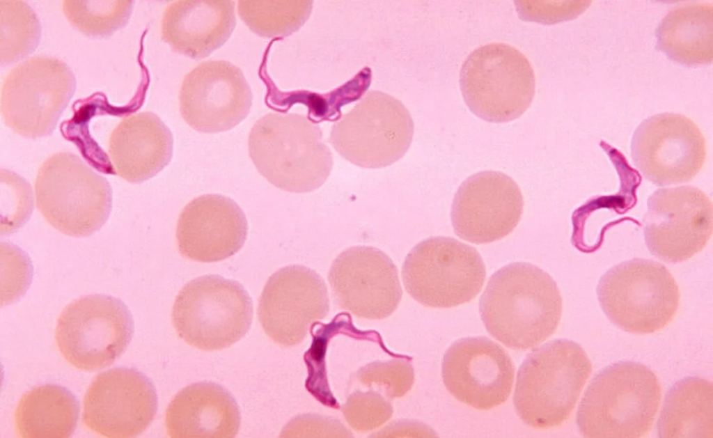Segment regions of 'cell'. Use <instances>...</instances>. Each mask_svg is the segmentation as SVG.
<instances>
[{
  "label": "cell",
  "mask_w": 713,
  "mask_h": 438,
  "mask_svg": "<svg viewBox=\"0 0 713 438\" xmlns=\"http://www.w3.org/2000/svg\"><path fill=\"white\" fill-rule=\"evenodd\" d=\"M424 428L419 423L409 420L393 421L370 437H409L424 435Z\"/></svg>",
  "instance_id": "cell-36"
},
{
  "label": "cell",
  "mask_w": 713,
  "mask_h": 438,
  "mask_svg": "<svg viewBox=\"0 0 713 438\" xmlns=\"http://www.w3.org/2000/svg\"><path fill=\"white\" fill-rule=\"evenodd\" d=\"M657 47L668 58L687 66L713 60V6L688 3L671 10L658 25Z\"/></svg>",
  "instance_id": "cell-25"
},
{
  "label": "cell",
  "mask_w": 713,
  "mask_h": 438,
  "mask_svg": "<svg viewBox=\"0 0 713 438\" xmlns=\"http://www.w3.org/2000/svg\"><path fill=\"white\" fill-rule=\"evenodd\" d=\"M460 84L470 111L492 123H506L530 107L535 88L533 69L526 56L505 43L473 50L460 71Z\"/></svg>",
  "instance_id": "cell-8"
},
{
  "label": "cell",
  "mask_w": 713,
  "mask_h": 438,
  "mask_svg": "<svg viewBox=\"0 0 713 438\" xmlns=\"http://www.w3.org/2000/svg\"><path fill=\"white\" fill-rule=\"evenodd\" d=\"M486 268L473 247L448 237H431L416 244L402 269L409 295L431 308H452L479 293Z\"/></svg>",
  "instance_id": "cell-9"
},
{
  "label": "cell",
  "mask_w": 713,
  "mask_h": 438,
  "mask_svg": "<svg viewBox=\"0 0 713 438\" xmlns=\"http://www.w3.org/2000/svg\"><path fill=\"white\" fill-rule=\"evenodd\" d=\"M248 148L258 172L275 187L290 192L318 189L332 169V155L320 127L298 114L263 116L250 131Z\"/></svg>",
  "instance_id": "cell-2"
},
{
  "label": "cell",
  "mask_w": 713,
  "mask_h": 438,
  "mask_svg": "<svg viewBox=\"0 0 713 438\" xmlns=\"http://www.w3.org/2000/svg\"><path fill=\"white\" fill-rule=\"evenodd\" d=\"M328 280L336 304L360 318L384 319L402 299L396 266L375 247L355 246L342 251L329 268Z\"/></svg>",
  "instance_id": "cell-17"
},
{
  "label": "cell",
  "mask_w": 713,
  "mask_h": 438,
  "mask_svg": "<svg viewBox=\"0 0 713 438\" xmlns=\"http://www.w3.org/2000/svg\"><path fill=\"white\" fill-rule=\"evenodd\" d=\"M134 321L120 299L106 295L81 297L59 315L55 338L64 359L75 368L96 370L110 366L127 349Z\"/></svg>",
  "instance_id": "cell-12"
},
{
  "label": "cell",
  "mask_w": 713,
  "mask_h": 438,
  "mask_svg": "<svg viewBox=\"0 0 713 438\" xmlns=\"http://www.w3.org/2000/svg\"><path fill=\"white\" fill-rule=\"evenodd\" d=\"M414 125L397 98L370 91L331 127L329 141L350 163L366 169L390 166L407 152Z\"/></svg>",
  "instance_id": "cell-10"
},
{
  "label": "cell",
  "mask_w": 713,
  "mask_h": 438,
  "mask_svg": "<svg viewBox=\"0 0 713 438\" xmlns=\"http://www.w3.org/2000/svg\"><path fill=\"white\" fill-rule=\"evenodd\" d=\"M0 60L2 65L14 63L31 54L41 36L38 17L26 2L0 1Z\"/></svg>",
  "instance_id": "cell-29"
},
{
  "label": "cell",
  "mask_w": 713,
  "mask_h": 438,
  "mask_svg": "<svg viewBox=\"0 0 713 438\" xmlns=\"http://www.w3.org/2000/svg\"><path fill=\"white\" fill-rule=\"evenodd\" d=\"M240 419L238 405L226 389L201 382L175 396L166 411L165 426L171 437H234Z\"/></svg>",
  "instance_id": "cell-24"
},
{
  "label": "cell",
  "mask_w": 713,
  "mask_h": 438,
  "mask_svg": "<svg viewBox=\"0 0 713 438\" xmlns=\"http://www.w3.org/2000/svg\"><path fill=\"white\" fill-rule=\"evenodd\" d=\"M597 295L609 320L636 334L662 330L680 306L678 285L659 262L634 258L608 269L600 278Z\"/></svg>",
  "instance_id": "cell-6"
},
{
  "label": "cell",
  "mask_w": 713,
  "mask_h": 438,
  "mask_svg": "<svg viewBox=\"0 0 713 438\" xmlns=\"http://www.w3.org/2000/svg\"><path fill=\"white\" fill-rule=\"evenodd\" d=\"M345 315L346 313L338 314L327 324L318 323V327L315 331L311 330L313 341L304 354L308 370L306 389L320 403L336 409L340 406L329 387L326 356L331 338L341 327Z\"/></svg>",
  "instance_id": "cell-31"
},
{
  "label": "cell",
  "mask_w": 713,
  "mask_h": 438,
  "mask_svg": "<svg viewBox=\"0 0 713 438\" xmlns=\"http://www.w3.org/2000/svg\"><path fill=\"white\" fill-rule=\"evenodd\" d=\"M173 139L155 114L140 112L123 118L113 130L108 152L113 172L140 183L161 171L173 155Z\"/></svg>",
  "instance_id": "cell-23"
},
{
  "label": "cell",
  "mask_w": 713,
  "mask_h": 438,
  "mask_svg": "<svg viewBox=\"0 0 713 438\" xmlns=\"http://www.w3.org/2000/svg\"><path fill=\"white\" fill-rule=\"evenodd\" d=\"M83 422L107 437H134L152 422L157 409L156 390L141 372L118 367L99 374L84 400Z\"/></svg>",
  "instance_id": "cell-16"
},
{
  "label": "cell",
  "mask_w": 713,
  "mask_h": 438,
  "mask_svg": "<svg viewBox=\"0 0 713 438\" xmlns=\"http://www.w3.org/2000/svg\"><path fill=\"white\" fill-rule=\"evenodd\" d=\"M408 357L375 361L358 370L354 376L361 384L382 393L389 399L401 398L412 387L414 370Z\"/></svg>",
  "instance_id": "cell-32"
},
{
  "label": "cell",
  "mask_w": 713,
  "mask_h": 438,
  "mask_svg": "<svg viewBox=\"0 0 713 438\" xmlns=\"http://www.w3.org/2000/svg\"><path fill=\"white\" fill-rule=\"evenodd\" d=\"M252 93L242 71L226 61L201 63L186 74L179 106L184 120L195 130H229L248 116Z\"/></svg>",
  "instance_id": "cell-18"
},
{
  "label": "cell",
  "mask_w": 713,
  "mask_h": 438,
  "mask_svg": "<svg viewBox=\"0 0 713 438\" xmlns=\"http://www.w3.org/2000/svg\"><path fill=\"white\" fill-rule=\"evenodd\" d=\"M75 89V77L65 62L34 56L15 66L2 81L3 120L23 137L47 136L53 132Z\"/></svg>",
  "instance_id": "cell-11"
},
{
  "label": "cell",
  "mask_w": 713,
  "mask_h": 438,
  "mask_svg": "<svg viewBox=\"0 0 713 438\" xmlns=\"http://www.w3.org/2000/svg\"><path fill=\"white\" fill-rule=\"evenodd\" d=\"M643 234L649 251L669 263L700 253L712 233V203L698 187L659 189L647 201Z\"/></svg>",
  "instance_id": "cell-13"
},
{
  "label": "cell",
  "mask_w": 713,
  "mask_h": 438,
  "mask_svg": "<svg viewBox=\"0 0 713 438\" xmlns=\"http://www.w3.org/2000/svg\"><path fill=\"white\" fill-rule=\"evenodd\" d=\"M713 386L688 377L667 392L657 423L660 437H712Z\"/></svg>",
  "instance_id": "cell-27"
},
{
  "label": "cell",
  "mask_w": 713,
  "mask_h": 438,
  "mask_svg": "<svg viewBox=\"0 0 713 438\" xmlns=\"http://www.w3.org/2000/svg\"><path fill=\"white\" fill-rule=\"evenodd\" d=\"M444 384L460 402L480 410L504 403L513 385L515 366L508 352L483 336L457 340L446 351Z\"/></svg>",
  "instance_id": "cell-19"
},
{
  "label": "cell",
  "mask_w": 713,
  "mask_h": 438,
  "mask_svg": "<svg viewBox=\"0 0 713 438\" xmlns=\"http://www.w3.org/2000/svg\"><path fill=\"white\" fill-rule=\"evenodd\" d=\"M286 436L301 437H351L352 434L334 419L315 414L299 415L287 425Z\"/></svg>",
  "instance_id": "cell-35"
},
{
  "label": "cell",
  "mask_w": 713,
  "mask_h": 438,
  "mask_svg": "<svg viewBox=\"0 0 713 438\" xmlns=\"http://www.w3.org/2000/svg\"><path fill=\"white\" fill-rule=\"evenodd\" d=\"M79 406L68 389L56 384L35 387L20 399L14 414L19 437H69L79 418Z\"/></svg>",
  "instance_id": "cell-26"
},
{
  "label": "cell",
  "mask_w": 713,
  "mask_h": 438,
  "mask_svg": "<svg viewBox=\"0 0 713 438\" xmlns=\"http://www.w3.org/2000/svg\"><path fill=\"white\" fill-rule=\"evenodd\" d=\"M312 1L242 0L238 14L251 31L264 38H284L298 31L309 17Z\"/></svg>",
  "instance_id": "cell-28"
},
{
  "label": "cell",
  "mask_w": 713,
  "mask_h": 438,
  "mask_svg": "<svg viewBox=\"0 0 713 438\" xmlns=\"http://www.w3.org/2000/svg\"><path fill=\"white\" fill-rule=\"evenodd\" d=\"M1 235L13 233L29 219L33 194L29 183L21 175L1 169Z\"/></svg>",
  "instance_id": "cell-33"
},
{
  "label": "cell",
  "mask_w": 713,
  "mask_h": 438,
  "mask_svg": "<svg viewBox=\"0 0 713 438\" xmlns=\"http://www.w3.org/2000/svg\"><path fill=\"white\" fill-rule=\"evenodd\" d=\"M36 207L60 233L86 237L107 221L112 190L107 180L77 155L59 152L47 158L35 180Z\"/></svg>",
  "instance_id": "cell-5"
},
{
  "label": "cell",
  "mask_w": 713,
  "mask_h": 438,
  "mask_svg": "<svg viewBox=\"0 0 713 438\" xmlns=\"http://www.w3.org/2000/svg\"><path fill=\"white\" fill-rule=\"evenodd\" d=\"M661 397L660 383L646 366L620 361L601 370L578 408L577 425L586 437H643L650 431Z\"/></svg>",
  "instance_id": "cell-3"
},
{
  "label": "cell",
  "mask_w": 713,
  "mask_h": 438,
  "mask_svg": "<svg viewBox=\"0 0 713 438\" xmlns=\"http://www.w3.org/2000/svg\"><path fill=\"white\" fill-rule=\"evenodd\" d=\"M390 399L377 391H356L347 398L340 407L347 423L356 432H366L375 430L393 415V406Z\"/></svg>",
  "instance_id": "cell-34"
},
{
  "label": "cell",
  "mask_w": 713,
  "mask_h": 438,
  "mask_svg": "<svg viewBox=\"0 0 713 438\" xmlns=\"http://www.w3.org/2000/svg\"><path fill=\"white\" fill-rule=\"evenodd\" d=\"M172 323L188 345L204 351L220 350L249 331L252 300L243 286L217 274L188 282L175 297Z\"/></svg>",
  "instance_id": "cell-7"
},
{
  "label": "cell",
  "mask_w": 713,
  "mask_h": 438,
  "mask_svg": "<svg viewBox=\"0 0 713 438\" xmlns=\"http://www.w3.org/2000/svg\"><path fill=\"white\" fill-rule=\"evenodd\" d=\"M235 24L233 1H176L164 12L161 36L175 52L201 59L228 40Z\"/></svg>",
  "instance_id": "cell-22"
},
{
  "label": "cell",
  "mask_w": 713,
  "mask_h": 438,
  "mask_svg": "<svg viewBox=\"0 0 713 438\" xmlns=\"http://www.w3.org/2000/svg\"><path fill=\"white\" fill-rule=\"evenodd\" d=\"M134 1H63L62 9L68 22L81 33L91 37L110 36L123 29L133 10Z\"/></svg>",
  "instance_id": "cell-30"
},
{
  "label": "cell",
  "mask_w": 713,
  "mask_h": 438,
  "mask_svg": "<svg viewBox=\"0 0 713 438\" xmlns=\"http://www.w3.org/2000/svg\"><path fill=\"white\" fill-rule=\"evenodd\" d=\"M248 232L246 216L231 198L205 194L188 203L176 226L180 253L202 263L225 260L244 245Z\"/></svg>",
  "instance_id": "cell-21"
},
{
  "label": "cell",
  "mask_w": 713,
  "mask_h": 438,
  "mask_svg": "<svg viewBox=\"0 0 713 438\" xmlns=\"http://www.w3.org/2000/svg\"><path fill=\"white\" fill-rule=\"evenodd\" d=\"M634 164L648 180L657 186L688 182L706 160L705 139L686 116L661 113L643 120L631 141Z\"/></svg>",
  "instance_id": "cell-14"
},
{
  "label": "cell",
  "mask_w": 713,
  "mask_h": 438,
  "mask_svg": "<svg viewBox=\"0 0 713 438\" xmlns=\"http://www.w3.org/2000/svg\"><path fill=\"white\" fill-rule=\"evenodd\" d=\"M581 345L567 339L549 341L531 352L517 373L515 411L526 425L557 427L571 415L591 373Z\"/></svg>",
  "instance_id": "cell-4"
},
{
  "label": "cell",
  "mask_w": 713,
  "mask_h": 438,
  "mask_svg": "<svg viewBox=\"0 0 713 438\" xmlns=\"http://www.w3.org/2000/svg\"><path fill=\"white\" fill-rule=\"evenodd\" d=\"M329 311L324 279L308 267L292 265L269 278L260 297L258 318L270 339L288 347L301 343Z\"/></svg>",
  "instance_id": "cell-15"
},
{
  "label": "cell",
  "mask_w": 713,
  "mask_h": 438,
  "mask_svg": "<svg viewBox=\"0 0 713 438\" xmlns=\"http://www.w3.org/2000/svg\"><path fill=\"white\" fill-rule=\"evenodd\" d=\"M562 297L551 276L528 263L516 262L492 275L480 297L481 320L495 339L516 350L533 348L556 330Z\"/></svg>",
  "instance_id": "cell-1"
},
{
  "label": "cell",
  "mask_w": 713,
  "mask_h": 438,
  "mask_svg": "<svg viewBox=\"0 0 713 438\" xmlns=\"http://www.w3.org/2000/svg\"><path fill=\"white\" fill-rule=\"evenodd\" d=\"M524 208L517 184L499 171H485L466 179L452 204L455 233L467 242L490 243L509 235L519 224Z\"/></svg>",
  "instance_id": "cell-20"
}]
</instances>
